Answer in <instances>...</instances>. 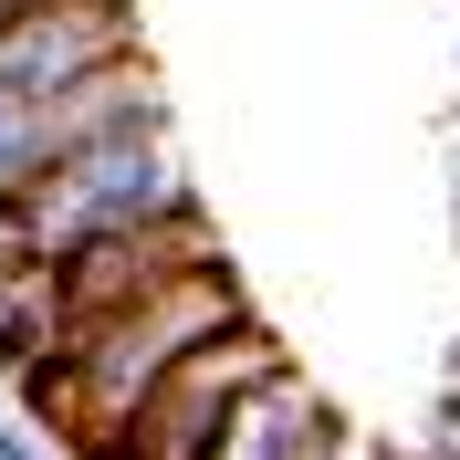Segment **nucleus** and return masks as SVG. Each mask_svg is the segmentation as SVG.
<instances>
[{
  "label": "nucleus",
  "instance_id": "1",
  "mask_svg": "<svg viewBox=\"0 0 460 460\" xmlns=\"http://www.w3.org/2000/svg\"><path fill=\"white\" fill-rule=\"evenodd\" d=\"M241 314H252L241 272H230V261H199V272H178V283H157V293H137V304L94 314L84 335L53 345L42 367H22V376H11V387H22V419L53 439V450H94V439H105L189 345H209L220 324H241Z\"/></svg>",
  "mask_w": 460,
  "mask_h": 460
},
{
  "label": "nucleus",
  "instance_id": "2",
  "mask_svg": "<svg viewBox=\"0 0 460 460\" xmlns=\"http://www.w3.org/2000/svg\"><path fill=\"white\" fill-rule=\"evenodd\" d=\"M261 376H283V335H272L261 314H241V324H220L209 345H189L94 450H63V460H209L220 429H230V408L252 398Z\"/></svg>",
  "mask_w": 460,
  "mask_h": 460
},
{
  "label": "nucleus",
  "instance_id": "3",
  "mask_svg": "<svg viewBox=\"0 0 460 460\" xmlns=\"http://www.w3.org/2000/svg\"><path fill=\"white\" fill-rule=\"evenodd\" d=\"M115 53H137V0H31L0 22V105H31Z\"/></svg>",
  "mask_w": 460,
  "mask_h": 460
},
{
  "label": "nucleus",
  "instance_id": "4",
  "mask_svg": "<svg viewBox=\"0 0 460 460\" xmlns=\"http://www.w3.org/2000/svg\"><path fill=\"white\" fill-rule=\"evenodd\" d=\"M0 460H63V450L31 429V419H11V408H0Z\"/></svg>",
  "mask_w": 460,
  "mask_h": 460
},
{
  "label": "nucleus",
  "instance_id": "5",
  "mask_svg": "<svg viewBox=\"0 0 460 460\" xmlns=\"http://www.w3.org/2000/svg\"><path fill=\"white\" fill-rule=\"evenodd\" d=\"M439 398H450V408H460V356H450V387H439Z\"/></svg>",
  "mask_w": 460,
  "mask_h": 460
}]
</instances>
